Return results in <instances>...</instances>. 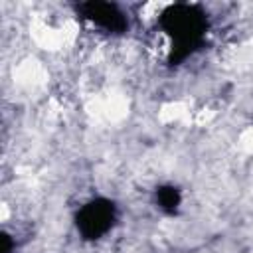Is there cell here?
I'll return each instance as SVG.
<instances>
[{
	"label": "cell",
	"instance_id": "cell-1",
	"mask_svg": "<svg viewBox=\"0 0 253 253\" xmlns=\"http://www.w3.org/2000/svg\"><path fill=\"white\" fill-rule=\"evenodd\" d=\"M158 24L170 42V61L178 63L204 43L208 32V14L200 4L176 2L162 10Z\"/></svg>",
	"mask_w": 253,
	"mask_h": 253
},
{
	"label": "cell",
	"instance_id": "cell-2",
	"mask_svg": "<svg viewBox=\"0 0 253 253\" xmlns=\"http://www.w3.org/2000/svg\"><path fill=\"white\" fill-rule=\"evenodd\" d=\"M115 221H117V206L107 198H93L85 202L75 215L77 231L87 241H97L105 237L113 229Z\"/></svg>",
	"mask_w": 253,
	"mask_h": 253
},
{
	"label": "cell",
	"instance_id": "cell-3",
	"mask_svg": "<svg viewBox=\"0 0 253 253\" xmlns=\"http://www.w3.org/2000/svg\"><path fill=\"white\" fill-rule=\"evenodd\" d=\"M77 14H81L83 20H87L89 24H93L95 28L107 34H123L128 28L125 10L115 2H103V0L81 2L77 6Z\"/></svg>",
	"mask_w": 253,
	"mask_h": 253
},
{
	"label": "cell",
	"instance_id": "cell-4",
	"mask_svg": "<svg viewBox=\"0 0 253 253\" xmlns=\"http://www.w3.org/2000/svg\"><path fill=\"white\" fill-rule=\"evenodd\" d=\"M156 204L162 211L166 213H176L180 204H182V196H180V190L176 186H170V184H164V186H158L156 192Z\"/></svg>",
	"mask_w": 253,
	"mask_h": 253
}]
</instances>
